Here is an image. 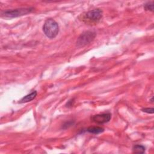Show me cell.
I'll use <instances>...</instances> for the list:
<instances>
[{"label":"cell","instance_id":"6da1fadb","mask_svg":"<svg viewBox=\"0 0 154 154\" xmlns=\"http://www.w3.org/2000/svg\"><path fill=\"white\" fill-rule=\"evenodd\" d=\"M43 30L48 37L53 38L57 36L59 31V27L57 22L54 19H48L45 22Z\"/></svg>","mask_w":154,"mask_h":154},{"label":"cell","instance_id":"7a4b0ae2","mask_svg":"<svg viewBox=\"0 0 154 154\" xmlns=\"http://www.w3.org/2000/svg\"><path fill=\"white\" fill-rule=\"evenodd\" d=\"M96 33L92 31H87L84 32L78 37V40L76 41V46L81 48L83 47L90 43H91L96 37Z\"/></svg>","mask_w":154,"mask_h":154},{"label":"cell","instance_id":"3957f363","mask_svg":"<svg viewBox=\"0 0 154 154\" xmlns=\"http://www.w3.org/2000/svg\"><path fill=\"white\" fill-rule=\"evenodd\" d=\"M34 10V8H20L17 9L8 10L2 12V16L6 18H13L27 15Z\"/></svg>","mask_w":154,"mask_h":154},{"label":"cell","instance_id":"277c9868","mask_svg":"<svg viewBox=\"0 0 154 154\" xmlns=\"http://www.w3.org/2000/svg\"><path fill=\"white\" fill-rule=\"evenodd\" d=\"M102 17V11L101 9H94L86 13L84 19L90 22H98Z\"/></svg>","mask_w":154,"mask_h":154},{"label":"cell","instance_id":"5b68a950","mask_svg":"<svg viewBox=\"0 0 154 154\" xmlns=\"http://www.w3.org/2000/svg\"><path fill=\"white\" fill-rule=\"evenodd\" d=\"M111 118V115L110 113H104L100 114L94 115L91 118V120L98 124H103L108 122Z\"/></svg>","mask_w":154,"mask_h":154},{"label":"cell","instance_id":"8992f818","mask_svg":"<svg viewBox=\"0 0 154 154\" xmlns=\"http://www.w3.org/2000/svg\"><path fill=\"white\" fill-rule=\"evenodd\" d=\"M37 92L36 91H34L32 93H31L30 94L24 96V98H22L20 101L19 103H25V102H30L32 100H33L37 96Z\"/></svg>","mask_w":154,"mask_h":154},{"label":"cell","instance_id":"52a82bcc","mask_svg":"<svg viewBox=\"0 0 154 154\" xmlns=\"http://www.w3.org/2000/svg\"><path fill=\"white\" fill-rule=\"evenodd\" d=\"M87 131L92 134H98L101 133H103L104 131V128L99 127H90L87 129Z\"/></svg>","mask_w":154,"mask_h":154},{"label":"cell","instance_id":"ba28073f","mask_svg":"<svg viewBox=\"0 0 154 154\" xmlns=\"http://www.w3.org/2000/svg\"><path fill=\"white\" fill-rule=\"evenodd\" d=\"M133 150L134 153H143L145 152V147L142 145L137 144L134 146L133 148Z\"/></svg>","mask_w":154,"mask_h":154},{"label":"cell","instance_id":"9c48e42d","mask_svg":"<svg viewBox=\"0 0 154 154\" xmlns=\"http://www.w3.org/2000/svg\"><path fill=\"white\" fill-rule=\"evenodd\" d=\"M144 8L146 10H149L151 12L153 11V1H150L146 3L144 6Z\"/></svg>","mask_w":154,"mask_h":154},{"label":"cell","instance_id":"30bf717a","mask_svg":"<svg viewBox=\"0 0 154 154\" xmlns=\"http://www.w3.org/2000/svg\"><path fill=\"white\" fill-rule=\"evenodd\" d=\"M73 124H74V122H72V121L67 122H66V123L63 125V129H67V128H69L70 127H71L72 125H73Z\"/></svg>","mask_w":154,"mask_h":154},{"label":"cell","instance_id":"8fae6325","mask_svg":"<svg viewBox=\"0 0 154 154\" xmlns=\"http://www.w3.org/2000/svg\"><path fill=\"white\" fill-rule=\"evenodd\" d=\"M143 112L149 113V114H153V108H146L142 110Z\"/></svg>","mask_w":154,"mask_h":154}]
</instances>
